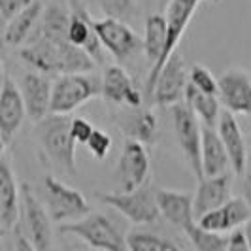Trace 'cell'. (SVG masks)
I'll list each match as a JSON object with an SVG mask.
<instances>
[{
    "instance_id": "obj_10",
    "label": "cell",
    "mask_w": 251,
    "mask_h": 251,
    "mask_svg": "<svg viewBox=\"0 0 251 251\" xmlns=\"http://www.w3.org/2000/svg\"><path fill=\"white\" fill-rule=\"evenodd\" d=\"M95 32L100 46L117 63H125L142 51V38L125 21L104 17L100 21H95Z\"/></svg>"
},
{
    "instance_id": "obj_36",
    "label": "cell",
    "mask_w": 251,
    "mask_h": 251,
    "mask_svg": "<svg viewBox=\"0 0 251 251\" xmlns=\"http://www.w3.org/2000/svg\"><path fill=\"white\" fill-rule=\"evenodd\" d=\"M226 251H250L248 248V242H246V236L242 232V228L234 230L228 234V246H226Z\"/></svg>"
},
{
    "instance_id": "obj_3",
    "label": "cell",
    "mask_w": 251,
    "mask_h": 251,
    "mask_svg": "<svg viewBox=\"0 0 251 251\" xmlns=\"http://www.w3.org/2000/svg\"><path fill=\"white\" fill-rule=\"evenodd\" d=\"M63 234L77 236L97 251H128L126 236L106 214L91 212L85 217L61 225Z\"/></svg>"
},
{
    "instance_id": "obj_19",
    "label": "cell",
    "mask_w": 251,
    "mask_h": 251,
    "mask_svg": "<svg viewBox=\"0 0 251 251\" xmlns=\"http://www.w3.org/2000/svg\"><path fill=\"white\" fill-rule=\"evenodd\" d=\"M232 191V176L226 172L221 176L202 177L199 179V187L193 195V214L195 219L202 217L204 214L212 212L215 208L223 206L226 201H230Z\"/></svg>"
},
{
    "instance_id": "obj_13",
    "label": "cell",
    "mask_w": 251,
    "mask_h": 251,
    "mask_svg": "<svg viewBox=\"0 0 251 251\" xmlns=\"http://www.w3.org/2000/svg\"><path fill=\"white\" fill-rule=\"evenodd\" d=\"M217 99L232 115L251 117V75L242 68H228L217 79Z\"/></svg>"
},
{
    "instance_id": "obj_23",
    "label": "cell",
    "mask_w": 251,
    "mask_h": 251,
    "mask_svg": "<svg viewBox=\"0 0 251 251\" xmlns=\"http://www.w3.org/2000/svg\"><path fill=\"white\" fill-rule=\"evenodd\" d=\"M201 166L202 177H212L226 174L228 170V157L221 144V138L214 126H202L201 142Z\"/></svg>"
},
{
    "instance_id": "obj_11",
    "label": "cell",
    "mask_w": 251,
    "mask_h": 251,
    "mask_svg": "<svg viewBox=\"0 0 251 251\" xmlns=\"http://www.w3.org/2000/svg\"><path fill=\"white\" fill-rule=\"evenodd\" d=\"M189 83V72L179 53H172L159 70V75L151 87L148 99L159 106H176L183 100L185 87Z\"/></svg>"
},
{
    "instance_id": "obj_16",
    "label": "cell",
    "mask_w": 251,
    "mask_h": 251,
    "mask_svg": "<svg viewBox=\"0 0 251 251\" xmlns=\"http://www.w3.org/2000/svg\"><path fill=\"white\" fill-rule=\"evenodd\" d=\"M26 117L25 102L21 97L19 85L6 74L4 85L0 91V136L2 142L8 146L21 128Z\"/></svg>"
},
{
    "instance_id": "obj_17",
    "label": "cell",
    "mask_w": 251,
    "mask_h": 251,
    "mask_svg": "<svg viewBox=\"0 0 251 251\" xmlns=\"http://www.w3.org/2000/svg\"><path fill=\"white\" fill-rule=\"evenodd\" d=\"M51 81L50 75L40 74V72H26L21 77V97L25 102L26 117H30L34 123L40 119H44L46 115H50V104H51Z\"/></svg>"
},
{
    "instance_id": "obj_25",
    "label": "cell",
    "mask_w": 251,
    "mask_h": 251,
    "mask_svg": "<svg viewBox=\"0 0 251 251\" xmlns=\"http://www.w3.org/2000/svg\"><path fill=\"white\" fill-rule=\"evenodd\" d=\"M42 12H44V4L40 0H32L25 10L13 15L6 23V46L8 48H23L28 42V38L34 34Z\"/></svg>"
},
{
    "instance_id": "obj_14",
    "label": "cell",
    "mask_w": 251,
    "mask_h": 251,
    "mask_svg": "<svg viewBox=\"0 0 251 251\" xmlns=\"http://www.w3.org/2000/svg\"><path fill=\"white\" fill-rule=\"evenodd\" d=\"M150 174V153L146 146L136 140L126 138L117 163V179L121 191H134L148 181Z\"/></svg>"
},
{
    "instance_id": "obj_5",
    "label": "cell",
    "mask_w": 251,
    "mask_h": 251,
    "mask_svg": "<svg viewBox=\"0 0 251 251\" xmlns=\"http://www.w3.org/2000/svg\"><path fill=\"white\" fill-rule=\"evenodd\" d=\"M95 197L113 208L115 212L126 217L134 225H151L159 219V208L155 201V191L150 183L146 181L142 187L126 193H95Z\"/></svg>"
},
{
    "instance_id": "obj_15",
    "label": "cell",
    "mask_w": 251,
    "mask_h": 251,
    "mask_svg": "<svg viewBox=\"0 0 251 251\" xmlns=\"http://www.w3.org/2000/svg\"><path fill=\"white\" fill-rule=\"evenodd\" d=\"M100 95L104 100L113 106L123 108H140L144 106V95L126 74V70L119 64H110L100 79Z\"/></svg>"
},
{
    "instance_id": "obj_37",
    "label": "cell",
    "mask_w": 251,
    "mask_h": 251,
    "mask_svg": "<svg viewBox=\"0 0 251 251\" xmlns=\"http://www.w3.org/2000/svg\"><path fill=\"white\" fill-rule=\"evenodd\" d=\"M13 251H36V250L30 246V242L25 238V234L21 230H15V250Z\"/></svg>"
},
{
    "instance_id": "obj_33",
    "label": "cell",
    "mask_w": 251,
    "mask_h": 251,
    "mask_svg": "<svg viewBox=\"0 0 251 251\" xmlns=\"http://www.w3.org/2000/svg\"><path fill=\"white\" fill-rule=\"evenodd\" d=\"M95 126L91 125V121H87L85 117H74L70 121V136L74 140L75 144H87L89 136L93 134Z\"/></svg>"
},
{
    "instance_id": "obj_2",
    "label": "cell",
    "mask_w": 251,
    "mask_h": 251,
    "mask_svg": "<svg viewBox=\"0 0 251 251\" xmlns=\"http://www.w3.org/2000/svg\"><path fill=\"white\" fill-rule=\"evenodd\" d=\"M70 115L50 113L34 126V138L51 164L64 174H75V144L70 136Z\"/></svg>"
},
{
    "instance_id": "obj_26",
    "label": "cell",
    "mask_w": 251,
    "mask_h": 251,
    "mask_svg": "<svg viewBox=\"0 0 251 251\" xmlns=\"http://www.w3.org/2000/svg\"><path fill=\"white\" fill-rule=\"evenodd\" d=\"M144 28L146 30H144V40H142V51H144L146 59L150 61L151 68H153L161 61L164 51V42H166V21H164V15H161V13L148 15Z\"/></svg>"
},
{
    "instance_id": "obj_34",
    "label": "cell",
    "mask_w": 251,
    "mask_h": 251,
    "mask_svg": "<svg viewBox=\"0 0 251 251\" xmlns=\"http://www.w3.org/2000/svg\"><path fill=\"white\" fill-rule=\"evenodd\" d=\"M30 2L32 0H0V17L10 21L13 15H17L21 10H25Z\"/></svg>"
},
{
    "instance_id": "obj_44",
    "label": "cell",
    "mask_w": 251,
    "mask_h": 251,
    "mask_svg": "<svg viewBox=\"0 0 251 251\" xmlns=\"http://www.w3.org/2000/svg\"><path fill=\"white\" fill-rule=\"evenodd\" d=\"M250 153H251V146H250Z\"/></svg>"
},
{
    "instance_id": "obj_4",
    "label": "cell",
    "mask_w": 251,
    "mask_h": 251,
    "mask_svg": "<svg viewBox=\"0 0 251 251\" xmlns=\"http://www.w3.org/2000/svg\"><path fill=\"white\" fill-rule=\"evenodd\" d=\"M100 95V81L89 74L57 75L51 87L50 113L70 115Z\"/></svg>"
},
{
    "instance_id": "obj_42",
    "label": "cell",
    "mask_w": 251,
    "mask_h": 251,
    "mask_svg": "<svg viewBox=\"0 0 251 251\" xmlns=\"http://www.w3.org/2000/svg\"><path fill=\"white\" fill-rule=\"evenodd\" d=\"M202 2V0H201ZM206 2H214V4H217V2H219V0H206Z\"/></svg>"
},
{
    "instance_id": "obj_9",
    "label": "cell",
    "mask_w": 251,
    "mask_h": 251,
    "mask_svg": "<svg viewBox=\"0 0 251 251\" xmlns=\"http://www.w3.org/2000/svg\"><path fill=\"white\" fill-rule=\"evenodd\" d=\"M172 123L176 134L177 146L185 157V163L193 170V174L202 179L201 166V142H202V126L199 125L197 115L189 110L185 104L172 106Z\"/></svg>"
},
{
    "instance_id": "obj_30",
    "label": "cell",
    "mask_w": 251,
    "mask_h": 251,
    "mask_svg": "<svg viewBox=\"0 0 251 251\" xmlns=\"http://www.w3.org/2000/svg\"><path fill=\"white\" fill-rule=\"evenodd\" d=\"M97 4L110 19L126 21L136 15V0H97Z\"/></svg>"
},
{
    "instance_id": "obj_24",
    "label": "cell",
    "mask_w": 251,
    "mask_h": 251,
    "mask_svg": "<svg viewBox=\"0 0 251 251\" xmlns=\"http://www.w3.org/2000/svg\"><path fill=\"white\" fill-rule=\"evenodd\" d=\"M130 112L123 115V130L126 138L136 140L142 146H153L159 138V121L150 108H128Z\"/></svg>"
},
{
    "instance_id": "obj_27",
    "label": "cell",
    "mask_w": 251,
    "mask_h": 251,
    "mask_svg": "<svg viewBox=\"0 0 251 251\" xmlns=\"http://www.w3.org/2000/svg\"><path fill=\"white\" fill-rule=\"evenodd\" d=\"M183 100L189 110L197 115V119H201L204 123V126H214L217 123V119L221 115V102L215 95L201 93L199 89L187 83Z\"/></svg>"
},
{
    "instance_id": "obj_43",
    "label": "cell",
    "mask_w": 251,
    "mask_h": 251,
    "mask_svg": "<svg viewBox=\"0 0 251 251\" xmlns=\"http://www.w3.org/2000/svg\"><path fill=\"white\" fill-rule=\"evenodd\" d=\"M2 230H4V228H2V225H0V234H2Z\"/></svg>"
},
{
    "instance_id": "obj_12",
    "label": "cell",
    "mask_w": 251,
    "mask_h": 251,
    "mask_svg": "<svg viewBox=\"0 0 251 251\" xmlns=\"http://www.w3.org/2000/svg\"><path fill=\"white\" fill-rule=\"evenodd\" d=\"M68 42L83 50L95 64L104 63L102 46L95 32V19H91L81 0H68Z\"/></svg>"
},
{
    "instance_id": "obj_28",
    "label": "cell",
    "mask_w": 251,
    "mask_h": 251,
    "mask_svg": "<svg viewBox=\"0 0 251 251\" xmlns=\"http://www.w3.org/2000/svg\"><path fill=\"white\" fill-rule=\"evenodd\" d=\"M183 232L191 242V246L195 248V251H226V246H228L226 234L206 230L197 221L191 223Z\"/></svg>"
},
{
    "instance_id": "obj_40",
    "label": "cell",
    "mask_w": 251,
    "mask_h": 251,
    "mask_svg": "<svg viewBox=\"0 0 251 251\" xmlns=\"http://www.w3.org/2000/svg\"><path fill=\"white\" fill-rule=\"evenodd\" d=\"M4 77H6V70H4L2 61H0V91H2V85H4Z\"/></svg>"
},
{
    "instance_id": "obj_6",
    "label": "cell",
    "mask_w": 251,
    "mask_h": 251,
    "mask_svg": "<svg viewBox=\"0 0 251 251\" xmlns=\"http://www.w3.org/2000/svg\"><path fill=\"white\" fill-rule=\"evenodd\" d=\"M44 195H46V210L53 223H70L91 214V206L85 197L77 191L63 183L53 176L44 177Z\"/></svg>"
},
{
    "instance_id": "obj_29",
    "label": "cell",
    "mask_w": 251,
    "mask_h": 251,
    "mask_svg": "<svg viewBox=\"0 0 251 251\" xmlns=\"http://www.w3.org/2000/svg\"><path fill=\"white\" fill-rule=\"evenodd\" d=\"M126 248L128 251H183L168 238L146 230H132L126 236Z\"/></svg>"
},
{
    "instance_id": "obj_39",
    "label": "cell",
    "mask_w": 251,
    "mask_h": 251,
    "mask_svg": "<svg viewBox=\"0 0 251 251\" xmlns=\"http://www.w3.org/2000/svg\"><path fill=\"white\" fill-rule=\"evenodd\" d=\"M242 232H244V236H246V242H248V248L251 251V219L246 223V225L242 226Z\"/></svg>"
},
{
    "instance_id": "obj_21",
    "label": "cell",
    "mask_w": 251,
    "mask_h": 251,
    "mask_svg": "<svg viewBox=\"0 0 251 251\" xmlns=\"http://www.w3.org/2000/svg\"><path fill=\"white\" fill-rule=\"evenodd\" d=\"M155 201H157L159 214L163 215L170 225L185 230L191 223H195L193 195L183 193V191H174V189H157Z\"/></svg>"
},
{
    "instance_id": "obj_22",
    "label": "cell",
    "mask_w": 251,
    "mask_h": 251,
    "mask_svg": "<svg viewBox=\"0 0 251 251\" xmlns=\"http://www.w3.org/2000/svg\"><path fill=\"white\" fill-rule=\"evenodd\" d=\"M21 215V195L15 181V174L10 159H0V225L13 228Z\"/></svg>"
},
{
    "instance_id": "obj_45",
    "label": "cell",
    "mask_w": 251,
    "mask_h": 251,
    "mask_svg": "<svg viewBox=\"0 0 251 251\" xmlns=\"http://www.w3.org/2000/svg\"><path fill=\"white\" fill-rule=\"evenodd\" d=\"M0 140H2V136H0Z\"/></svg>"
},
{
    "instance_id": "obj_38",
    "label": "cell",
    "mask_w": 251,
    "mask_h": 251,
    "mask_svg": "<svg viewBox=\"0 0 251 251\" xmlns=\"http://www.w3.org/2000/svg\"><path fill=\"white\" fill-rule=\"evenodd\" d=\"M6 23L8 21L0 17V61L4 59V53H6V48H8L6 46Z\"/></svg>"
},
{
    "instance_id": "obj_1",
    "label": "cell",
    "mask_w": 251,
    "mask_h": 251,
    "mask_svg": "<svg viewBox=\"0 0 251 251\" xmlns=\"http://www.w3.org/2000/svg\"><path fill=\"white\" fill-rule=\"evenodd\" d=\"M19 57L34 72L46 75L89 74L97 66L85 51L72 46L70 42L55 44L36 34L28 38L23 48H19Z\"/></svg>"
},
{
    "instance_id": "obj_20",
    "label": "cell",
    "mask_w": 251,
    "mask_h": 251,
    "mask_svg": "<svg viewBox=\"0 0 251 251\" xmlns=\"http://www.w3.org/2000/svg\"><path fill=\"white\" fill-rule=\"evenodd\" d=\"M217 134L226 151L232 172L236 176H242V172L248 166V146H246V140H244L236 117L226 110L221 112L219 119H217Z\"/></svg>"
},
{
    "instance_id": "obj_18",
    "label": "cell",
    "mask_w": 251,
    "mask_h": 251,
    "mask_svg": "<svg viewBox=\"0 0 251 251\" xmlns=\"http://www.w3.org/2000/svg\"><path fill=\"white\" fill-rule=\"evenodd\" d=\"M250 219V208H248L246 202L242 201V197H238V199H230L223 206L204 214L202 217L197 219V223L206 230L226 234V232H234V230L242 228Z\"/></svg>"
},
{
    "instance_id": "obj_8",
    "label": "cell",
    "mask_w": 251,
    "mask_h": 251,
    "mask_svg": "<svg viewBox=\"0 0 251 251\" xmlns=\"http://www.w3.org/2000/svg\"><path fill=\"white\" fill-rule=\"evenodd\" d=\"M21 217L25 225V238L36 251H53V221L32 189L26 183L19 187Z\"/></svg>"
},
{
    "instance_id": "obj_35",
    "label": "cell",
    "mask_w": 251,
    "mask_h": 251,
    "mask_svg": "<svg viewBox=\"0 0 251 251\" xmlns=\"http://www.w3.org/2000/svg\"><path fill=\"white\" fill-rule=\"evenodd\" d=\"M242 183H240V191H242V201L248 204L251 212V163H248L246 170L242 172Z\"/></svg>"
},
{
    "instance_id": "obj_41",
    "label": "cell",
    "mask_w": 251,
    "mask_h": 251,
    "mask_svg": "<svg viewBox=\"0 0 251 251\" xmlns=\"http://www.w3.org/2000/svg\"><path fill=\"white\" fill-rule=\"evenodd\" d=\"M4 150H6V144H4L2 140H0V159L4 157Z\"/></svg>"
},
{
    "instance_id": "obj_31",
    "label": "cell",
    "mask_w": 251,
    "mask_h": 251,
    "mask_svg": "<svg viewBox=\"0 0 251 251\" xmlns=\"http://www.w3.org/2000/svg\"><path fill=\"white\" fill-rule=\"evenodd\" d=\"M189 85H193L195 89H199L201 93L206 95H215L217 97V79L214 74L202 66V64H193L189 68Z\"/></svg>"
},
{
    "instance_id": "obj_7",
    "label": "cell",
    "mask_w": 251,
    "mask_h": 251,
    "mask_svg": "<svg viewBox=\"0 0 251 251\" xmlns=\"http://www.w3.org/2000/svg\"><path fill=\"white\" fill-rule=\"evenodd\" d=\"M201 0H168L166 4V13H164V21H166V42H164V51L161 61L157 66H153L146 79V97H150L151 87L159 75V70L163 68V64L168 61V57L172 53H176V48L179 44L181 36L185 34L187 25L191 23L195 12L199 10Z\"/></svg>"
},
{
    "instance_id": "obj_32",
    "label": "cell",
    "mask_w": 251,
    "mask_h": 251,
    "mask_svg": "<svg viewBox=\"0 0 251 251\" xmlns=\"http://www.w3.org/2000/svg\"><path fill=\"white\" fill-rule=\"evenodd\" d=\"M85 146H87L89 153H91L95 159L104 161V159L108 157L110 150H112V138H110L108 132H104V130H100V128H95L93 134L89 136Z\"/></svg>"
}]
</instances>
